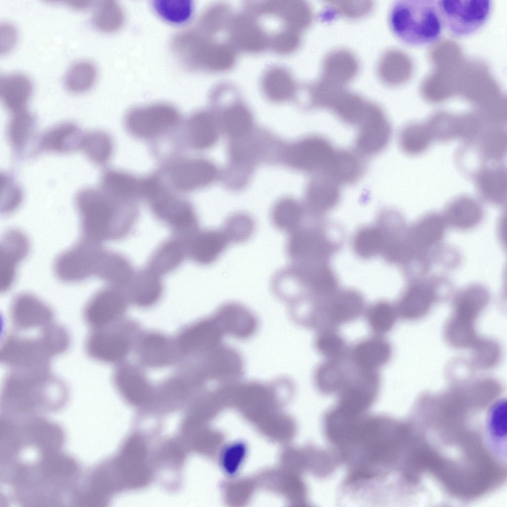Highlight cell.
Instances as JSON below:
<instances>
[{"label": "cell", "instance_id": "obj_1", "mask_svg": "<svg viewBox=\"0 0 507 507\" xmlns=\"http://www.w3.org/2000/svg\"><path fill=\"white\" fill-rule=\"evenodd\" d=\"M69 397L66 384L50 367L10 368L1 391V409L10 417L35 416L54 411Z\"/></svg>", "mask_w": 507, "mask_h": 507}, {"label": "cell", "instance_id": "obj_2", "mask_svg": "<svg viewBox=\"0 0 507 507\" xmlns=\"http://www.w3.org/2000/svg\"><path fill=\"white\" fill-rule=\"evenodd\" d=\"M70 344L67 330L52 322L36 337L7 336L1 345L0 361L10 368L50 367L51 360L66 352Z\"/></svg>", "mask_w": 507, "mask_h": 507}, {"label": "cell", "instance_id": "obj_3", "mask_svg": "<svg viewBox=\"0 0 507 507\" xmlns=\"http://www.w3.org/2000/svg\"><path fill=\"white\" fill-rule=\"evenodd\" d=\"M389 23L397 38L412 46L434 43L444 28L437 0H434L397 1L391 9Z\"/></svg>", "mask_w": 507, "mask_h": 507}, {"label": "cell", "instance_id": "obj_4", "mask_svg": "<svg viewBox=\"0 0 507 507\" xmlns=\"http://www.w3.org/2000/svg\"><path fill=\"white\" fill-rule=\"evenodd\" d=\"M75 203L83 237L99 243L116 239L131 224L123 220L108 198L93 188L80 191Z\"/></svg>", "mask_w": 507, "mask_h": 507}, {"label": "cell", "instance_id": "obj_5", "mask_svg": "<svg viewBox=\"0 0 507 507\" xmlns=\"http://www.w3.org/2000/svg\"><path fill=\"white\" fill-rule=\"evenodd\" d=\"M487 304L484 294L476 289L464 288L456 295L452 315L444 331L450 346L456 349L471 348L478 338L475 321Z\"/></svg>", "mask_w": 507, "mask_h": 507}, {"label": "cell", "instance_id": "obj_6", "mask_svg": "<svg viewBox=\"0 0 507 507\" xmlns=\"http://www.w3.org/2000/svg\"><path fill=\"white\" fill-rule=\"evenodd\" d=\"M134 325L119 321L106 327L92 329L85 342L87 354L98 361L122 363L132 348Z\"/></svg>", "mask_w": 507, "mask_h": 507}, {"label": "cell", "instance_id": "obj_7", "mask_svg": "<svg viewBox=\"0 0 507 507\" xmlns=\"http://www.w3.org/2000/svg\"><path fill=\"white\" fill-rule=\"evenodd\" d=\"M444 28L453 35L464 37L478 31L491 13L490 0H437Z\"/></svg>", "mask_w": 507, "mask_h": 507}, {"label": "cell", "instance_id": "obj_8", "mask_svg": "<svg viewBox=\"0 0 507 507\" xmlns=\"http://www.w3.org/2000/svg\"><path fill=\"white\" fill-rule=\"evenodd\" d=\"M104 251L100 243L83 237L56 257L54 273L59 280L68 283L80 282L95 276Z\"/></svg>", "mask_w": 507, "mask_h": 507}, {"label": "cell", "instance_id": "obj_9", "mask_svg": "<svg viewBox=\"0 0 507 507\" xmlns=\"http://www.w3.org/2000/svg\"><path fill=\"white\" fill-rule=\"evenodd\" d=\"M336 150L326 138L312 135L288 147L284 157L287 163L295 168L323 174L330 165Z\"/></svg>", "mask_w": 507, "mask_h": 507}, {"label": "cell", "instance_id": "obj_10", "mask_svg": "<svg viewBox=\"0 0 507 507\" xmlns=\"http://www.w3.org/2000/svg\"><path fill=\"white\" fill-rule=\"evenodd\" d=\"M355 147L360 155L370 156L383 151L392 134L390 123L383 110L368 102L364 115L357 125Z\"/></svg>", "mask_w": 507, "mask_h": 507}, {"label": "cell", "instance_id": "obj_11", "mask_svg": "<svg viewBox=\"0 0 507 507\" xmlns=\"http://www.w3.org/2000/svg\"><path fill=\"white\" fill-rule=\"evenodd\" d=\"M378 386L379 378L375 371L359 369L358 376L347 380L339 391L338 403L334 407L349 416H362L375 400Z\"/></svg>", "mask_w": 507, "mask_h": 507}, {"label": "cell", "instance_id": "obj_12", "mask_svg": "<svg viewBox=\"0 0 507 507\" xmlns=\"http://www.w3.org/2000/svg\"><path fill=\"white\" fill-rule=\"evenodd\" d=\"M121 289L109 286L97 291L88 300L83 318L92 329L106 327L121 318L127 309L128 299Z\"/></svg>", "mask_w": 507, "mask_h": 507}, {"label": "cell", "instance_id": "obj_13", "mask_svg": "<svg viewBox=\"0 0 507 507\" xmlns=\"http://www.w3.org/2000/svg\"><path fill=\"white\" fill-rule=\"evenodd\" d=\"M448 285L440 278L414 280L399 301L396 309L398 314L408 320L422 318L430 310L443 287Z\"/></svg>", "mask_w": 507, "mask_h": 507}, {"label": "cell", "instance_id": "obj_14", "mask_svg": "<svg viewBox=\"0 0 507 507\" xmlns=\"http://www.w3.org/2000/svg\"><path fill=\"white\" fill-rule=\"evenodd\" d=\"M289 234L286 250L293 264L323 262L331 252L330 242L316 230L298 228Z\"/></svg>", "mask_w": 507, "mask_h": 507}, {"label": "cell", "instance_id": "obj_15", "mask_svg": "<svg viewBox=\"0 0 507 507\" xmlns=\"http://www.w3.org/2000/svg\"><path fill=\"white\" fill-rule=\"evenodd\" d=\"M53 312L46 303L36 296L23 293L12 300L9 318L16 331L41 329L52 322Z\"/></svg>", "mask_w": 507, "mask_h": 507}, {"label": "cell", "instance_id": "obj_16", "mask_svg": "<svg viewBox=\"0 0 507 507\" xmlns=\"http://www.w3.org/2000/svg\"><path fill=\"white\" fill-rule=\"evenodd\" d=\"M178 113L172 106L157 104L132 110L127 125L134 135L143 138L157 135L175 124Z\"/></svg>", "mask_w": 507, "mask_h": 507}, {"label": "cell", "instance_id": "obj_17", "mask_svg": "<svg viewBox=\"0 0 507 507\" xmlns=\"http://www.w3.org/2000/svg\"><path fill=\"white\" fill-rule=\"evenodd\" d=\"M136 351L140 362L151 368L169 366L181 358L175 340L156 331L141 334L139 336Z\"/></svg>", "mask_w": 507, "mask_h": 507}, {"label": "cell", "instance_id": "obj_18", "mask_svg": "<svg viewBox=\"0 0 507 507\" xmlns=\"http://www.w3.org/2000/svg\"><path fill=\"white\" fill-rule=\"evenodd\" d=\"M30 244L26 236L16 229L3 234L0 245V290L6 292L13 285L19 264L27 256Z\"/></svg>", "mask_w": 507, "mask_h": 507}, {"label": "cell", "instance_id": "obj_19", "mask_svg": "<svg viewBox=\"0 0 507 507\" xmlns=\"http://www.w3.org/2000/svg\"><path fill=\"white\" fill-rule=\"evenodd\" d=\"M152 200V209L176 234L185 239L198 230V220L192 208L163 193Z\"/></svg>", "mask_w": 507, "mask_h": 507}, {"label": "cell", "instance_id": "obj_20", "mask_svg": "<svg viewBox=\"0 0 507 507\" xmlns=\"http://www.w3.org/2000/svg\"><path fill=\"white\" fill-rule=\"evenodd\" d=\"M183 240L186 254L193 261L202 265L215 261L231 243L223 228L198 230Z\"/></svg>", "mask_w": 507, "mask_h": 507}, {"label": "cell", "instance_id": "obj_21", "mask_svg": "<svg viewBox=\"0 0 507 507\" xmlns=\"http://www.w3.org/2000/svg\"><path fill=\"white\" fill-rule=\"evenodd\" d=\"M445 225L444 217L436 213L421 218L408 228V239L413 251L417 254L428 253L429 250L442 239Z\"/></svg>", "mask_w": 507, "mask_h": 507}, {"label": "cell", "instance_id": "obj_22", "mask_svg": "<svg viewBox=\"0 0 507 507\" xmlns=\"http://www.w3.org/2000/svg\"><path fill=\"white\" fill-rule=\"evenodd\" d=\"M113 374V383L117 390L128 399L140 401L150 394L152 387L143 370L138 366L122 362Z\"/></svg>", "mask_w": 507, "mask_h": 507}, {"label": "cell", "instance_id": "obj_23", "mask_svg": "<svg viewBox=\"0 0 507 507\" xmlns=\"http://www.w3.org/2000/svg\"><path fill=\"white\" fill-rule=\"evenodd\" d=\"M340 185L323 174L312 178L306 187L305 202L311 212L318 214L334 208L340 198Z\"/></svg>", "mask_w": 507, "mask_h": 507}, {"label": "cell", "instance_id": "obj_24", "mask_svg": "<svg viewBox=\"0 0 507 507\" xmlns=\"http://www.w3.org/2000/svg\"><path fill=\"white\" fill-rule=\"evenodd\" d=\"M126 297L132 304L140 307H148L155 304L162 293V285L158 276L150 270L141 271L132 276L126 285Z\"/></svg>", "mask_w": 507, "mask_h": 507}, {"label": "cell", "instance_id": "obj_25", "mask_svg": "<svg viewBox=\"0 0 507 507\" xmlns=\"http://www.w3.org/2000/svg\"><path fill=\"white\" fill-rule=\"evenodd\" d=\"M215 167L203 160H193L176 166L172 173L174 185L182 190H190L204 186L215 177Z\"/></svg>", "mask_w": 507, "mask_h": 507}, {"label": "cell", "instance_id": "obj_26", "mask_svg": "<svg viewBox=\"0 0 507 507\" xmlns=\"http://www.w3.org/2000/svg\"><path fill=\"white\" fill-rule=\"evenodd\" d=\"M32 89L30 80L21 73H12L0 78V101L12 114L26 110Z\"/></svg>", "mask_w": 507, "mask_h": 507}, {"label": "cell", "instance_id": "obj_27", "mask_svg": "<svg viewBox=\"0 0 507 507\" xmlns=\"http://www.w3.org/2000/svg\"><path fill=\"white\" fill-rule=\"evenodd\" d=\"M84 134L74 124L64 123L45 132L40 142L41 149L53 152L68 153L80 149Z\"/></svg>", "mask_w": 507, "mask_h": 507}, {"label": "cell", "instance_id": "obj_28", "mask_svg": "<svg viewBox=\"0 0 507 507\" xmlns=\"http://www.w3.org/2000/svg\"><path fill=\"white\" fill-rule=\"evenodd\" d=\"M391 354L390 344L382 338L374 337L357 344L353 350L352 357L358 369L375 371L388 361Z\"/></svg>", "mask_w": 507, "mask_h": 507}, {"label": "cell", "instance_id": "obj_29", "mask_svg": "<svg viewBox=\"0 0 507 507\" xmlns=\"http://www.w3.org/2000/svg\"><path fill=\"white\" fill-rule=\"evenodd\" d=\"M357 152L337 150L328 169L323 174L338 185L357 181L364 170L363 162Z\"/></svg>", "mask_w": 507, "mask_h": 507}, {"label": "cell", "instance_id": "obj_30", "mask_svg": "<svg viewBox=\"0 0 507 507\" xmlns=\"http://www.w3.org/2000/svg\"><path fill=\"white\" fill-rule=\"evenodd\" d=\"M357 62L354 56L344 51L330 53L325 60L320 81L331 87L341 88L355 75Z\"/></svg>", "mask_w": 507, "mask_h": 507}, {"label": "cell", "instance_id": "obj_31", "mask_svg": "<svg viewBox=\"0 0 507 507\" xmlns=\"http://www.w3.org/2000/svg\"><path fill=\"white\" fill-rule=\"evenodd\" d=\"M368 103L357 95L341 89L332 95L323 108L331 109L345 123L357 125L363 117Z\"/></svg>", "mask_w": 507, "mask_h": 507}, {"label": "cell", "instance_id": "obj_32", "mask_svg": "<svg viewBox=\"0 0 507 507\" xmlns=\"http://www.w3.org/2000/svg\"><path fill=\"white\" fill-rule=\"evenodd\" d=\"M483 210L479 203L468 197H460L452 201L443 216L446 223L459 229L472 228L481 221Z\"/></svg>", "mask_w": 507, "mask_h": 507}, {"label": "cell", "instance_id": "obj_33", "mask_svg": "<svg viewBox=\"0 0 507 507\" xmlns=\"http://www.w3.org/2000/svg\"><path fill=\"white\" fill-rule=\"evenodd\" d=\"M132 273L131 267L125 259L104 250L95 276L107 283L109 286L121 288L128 284Z\"/></svg>", "mask_w": 507, "mask_h": 507}, {"label": "cell", "instance_id": "obj_34", "mask_svg": "<svg viewBox=\"0 0 507 507\" xmlns=\"http://www.w3.org/2000/svg\"><path fill=\"white\" fill-rule=\"evenodd\" d=\"M432 138L441 140L453 138L469 140L475 135L478 122L473 117L435 119L428 126Z\"/></svg>", "mask_w": 507, "mask_h": 507}, {"label": "cell", "instance_id": "obj_35", "mask_svg": "<svg viewBox=\"0 0 507 507\" xmlns=\"http://www.w3.org/2000/svg\"><path fill=\"white\" fill-rule=\"evenodd\" d=\"M363 307V301L358 293L342 292L333 299L326 312L328 319L335 324L350 321L357 317Z\"/></svg>", "mask_w": 507, "mask_h": 507}, {"label": "cell", "instance_id": "obj_36", "mask_svg": "<svg viewBox=\"0 0 507 507\" xmlns=\"http://www.w3.org/2000/svg\"><path fill=\"white\" fill-rule=\"evenodd\" d=\"M479 192L487 200L495 203L504 202L506 198V172L499 166L483 169L476 176Z\"/></svg>", "mask_w": 507, "mask_h": 507}, {"label": "cell", "instance_id": "obj_37", "mask_svg": "<svg viewBox=\"0 0 507 507\" xmlns=\"http://www.w3.org/2000/svg\"><path fill=\"white\" fill-rule=\"evenodd\" d=\"M35 129V118L26 110L12 114L7 133L10 144L16 152H22L33 141Z\"/></svg>", "mask_w": 507, "mask_h": 507}, {"label": "cell", "instance_id": "obj_38", "mask_svg": "<svg viewBox=\"0 0 507 507\" xmlns=\"http://www.w3.org/2000/svg\"><path fill=\"white\" fill-rule=\"evenodd\" d=\"M186 254L185 243L182 239L169 240L154 253L149 270L158 276L167 273L177 267Z\"/></svg>", "mask_w": 507, "mask_h": 507}, {"label": "cell", "instance_id": "obj_39", "mask_svg": "<svg viewBox=\"0 0 507 507\" xmlns=\"http://www.w3.org/2000/svg\"><path fill=\"white\" fill-rule=\"evenodd\" d=\"M507 405L506 399L496 402L490 408L486 419L487 436L494 448L501 452L507 451Z\"/></svg>", "mask_w": 507, "mask_h": 507}, {"label": "cell", "instance_id": "obj_40", "mask_svg": "<svg viewBox=\"0 0 507 507\" xmlns=\"http://www.w3.org/2000/svg\"><path fill=\"white\" fill-rule=\"evenodd\" d=\"M189 133L191 143L194 148L203 149L212 145L217 137L212 116L207 112L195 115L190 121Z\"/></svg>", "mask_w": 507, "mask_h": 507}, {"label": "cell", "instance_id": "obj_41", "mask_svg": "<svg viewBox=\"0 0 507 507\" xmlns=\"http://www.w3.org/2000/svg\"><path fill=\"white\" fill-rule=\"evenodd\" d=\"M341 360L328 359L321 364L315 374V381L320 391L326 394L339 392L347 381Z\"/></svg>", "mask_w": 507, "mask_h": 507}, {"label": "cell", "instance_id": "obj_42", "mask_svg": "<svg viewBox=\"0 0 507 507\" xmlns=\"http://www.w3.org/2000/svg\"><path fill=\"white\" fill-rule=\"evenodd\" d=\"M303 214L302 207L297 201L284 199L274 207L271 221L278 230L290 233L299 227Z\"/></svg>", "mask_w": 507, "mask_h": 507}, {"label": "cell", "instance_id": "obj_43", "mask_svg": "<svg viewBox=\"0 0 507 507\" xmlns=\"http://www.w3.org/2000/svg\"><path fill=\"white\" fill-rule=\"evenodd\" d=\"M92 20L95 27L100 30L112 32L117 30L123 24V12L115 1L100 0L95 5Z\"/></svg>", "mask_w": 507, "mask_h": 507}, {"label": "cell", "instance_id": "obj_44", "mask_svg": "<svg viewBox=\"0 0 507 507\" xmlns=\"http://www.w3.org/2000/svg\"><path fill=\"white\" fill-rule=\"evenodd\" d=\"M92 162L101 164L109 158L112 145L109 136L100 131H92L84 134L80 148Z\"/></svg>", "mask_w": 507, "mask_h": 507}, {"label": "cell", "instance_id": "obj_45", "mask_svg": "<svg viewBox=\"0 0 507 507\" xmlns=\"http://www.w3.org/2000/svg\"><path fill=\"white\" fill-rule=\"evenodd\" d=\"M140 182L128 175L116 171H108L103 175L101 184L108 195L123 199L140 195Z\"/></svg>", "mask_w": 507, "mask_h": 507}, {"label": "cell", "instance_id": "obj_46", "mask_svg": "<svg viewBox=\"0 0 507 507\" xmlns=\"http://www.w3.org/2000/svg\"><path fill=\"white\" fill-rule=\"evenodd\" d=\"M432 135L428 126L411 124L404 127L399 134V141L402 150L409 154L420 153L429 145Z\"/></svg>", "mask_w": 507, "mask_h": 507}, {"label": "cell", "instance_id": "obj_47", "mask_svg": "<svg viewBox=\"0 0 507 507\" xmlns=\"http://www.w3.org/2000/svg\"><path fill=\"white\" fill-rule=\"evenodd\" d=\"M96 76L94 65L88 61L74 63L67 71L64 78L66 88L74 93H82L90 89Z\"/></svg>", "mask_w": 507, "mask_h": 507}, {"label": "cell", "instance_id": "obj_48", "mask_svg": "<svg viewBox=\"0 0 507 507\" xmlns=\"http://www.w3.org/2000/svg\"><path fill=\"white\" fill-rule=\"evenodd\" d=\"M153 6L164 20L174 24H181L190 19L193 4L190 0H155Z\"/></svg>", "mask_w": 507, "mask_h": 507}, {"label": "cell", "instance_id": "obj_49", "mask_svg": "<svg viewBox=\"0 0 507 507\" xmlns=\"http://www.w3.org/2000/svg\"><path fill=\"white\" fill-rule=\"evenodd\" d=\"M385 238L381 230L376 227H366L358 232L354 246L356 253L360 257L368 258L378 254L384 245Z\"/></svg>", "mask_w": 507, "mask_h": 507}, {"label": "cell", "instance_id": "obj_50", "mask_svg": "<svg viewBox=\"0 0 507 507\" xmlns=\"http://www.w3.org/2000/svg\"><path fill=\"white\" fill-rule=\"evenodd\" d=\"M397 314V309L390 304L380 302L373 304L368 310V322L373 332L383 334L392 328Z\"/></svg>", "mask_w": 507, "mask_h": 507}, {"label": "cell", "instance_id": "obj_51", "mask_svg": "<svg viewBox=\"0 0 507 507\" xmlns=\"http://www.w3.org/2000/svg\"><path fill=\"white\" fill-rule=\"evenodd\" d=\"M472 349L471 358L474 364L481 369H489L496 366L501 357L499 345L495 341L478 338Z\"/></svg>", "mask_w": 507, "mask_h": 507}, {"label": "cell", "instance_id": "obj_52", "mask_svg": "<svg viewBox=\"0 0 507 507\" xmlns=\"http://www.w3.org/2000/svg\"><path fill=\"white\" fill-rule=\"evenodd\" d=\"M252 124V117L245 108L233 106L228 109L223 116V125L230 136L240 139L246 135Z\"/></svg>", "mask_w": 507, "mask_h": 507}, {"label": "cell", "instance_id": "obj_53", "mask_svg": "<svg viewBox=\"0 0 507 507\" xmlns=\"http://www.w3.org/2000/svg\"><path fill=\"white\" fill-rule=\"evenodd\" d=\"M315 347L328 359L341 360L346 351V344L342 337L330 330L322 331L318 335Z\"/></svg>", "mask_w": 507, "mask_h": 507}, {"label": "cell", "instance_id": "obj_54", "mask_svg": "<svg viewBox=\"0 0 507 507\" xmlns=\"http://www.w3.org/2000/svg\"><path fill=\"white\" fill-rule=\"evenodd\" d=\"M254 227V221L249 216L237 214L229 217L222 228L231 243H241L251 237Z\"/></svg>", "mask_w": 507, "mask_h": 507}, {"label": "cell", "instance_id": "obj_55", "mask_svg": "<svg viewBox=\"0 0 507 507\" xmlns=\"http://www.w3.org/2000/svg\"><path fill=\"white\" fill-rule=\"evenodd\" d=\"M22 192L8 175L0 174V210L4 214L15 211L21 204Z\"/></svg>", "mask_w": 507, "mask_h": 507}, {"label": "cell", "instance_id": "obj_56", "mask_svg": "<svg viewBox=\"0 0 507 507\" xmlns=\"http://www.w3.org/2000/svg\"><path fill=\"white\" fill-rule=\"evenodd\" d=\"M483 153L489 158H501L506 148V135L503 130L494 128L485 132L480 140Z\"/></svg>", "mask_w": 507, "mask_h": 507}, {"label": "cell", "instance_id": "obj_57", "mask_svg": "<svg viewBox=\"0 0 507 507\" xmlns=\"http://www.w3.org/2000/svg\"><path fill=\"white\" fill-rule=\"evenodd\" d=\"M247 448L244 444L234 443L223 450L220 458L224 471L228 475H235L239 471L247 455Z\"/></svg>", "mask_w": 507, "mask_h": 507}, {"label": "cell", "instance_id": "obj_58", "mask_svg": "<svg viewBox=\"0 0 507 507\" xmlns=\"http://www.w3.org/2000/svg\"><path fill=\"white\" fill-rule=\"evenodd\" d=\"M344 3L342 2L341 3L335 4L334 6L337 7V10L339 11V13H342L349 17H359L361 15L366 13L369 10L370 7H371V4H366V2H364L362 3L359 2L357 3Z\"/></svg>", "mask_w": 507, "mask_h": 507}, {"label": "cell", "instance_id": "obj_59", "mask_svg": "<svg viewBox=\"0 0 507 507\" xmlns=\"http://www.w3.org/2000/svg\"><path fill=\"white\" fill-rule=\"evenodd\" d=\"M0 52H5L14 43L15 39L14 28L8 23L0 25Z\"/></svg>", "mask_w": 507, "mask_h": 507}, {"label": "cell", "instance_id": "obj_60", "mask_svg": "<svg viewBox=\"0 0 507 507\" xmlns=\"http://www.w3.org/2000/svg\"><path fill=\"white\" fill-rule=\"evenodd\" d=\"M63 2L72 7L80 9L88 6L92 1L89 0H70Z\"/></svg>", "mask_w": 507, "mask_h": 507}]
</instances>
